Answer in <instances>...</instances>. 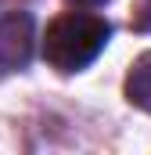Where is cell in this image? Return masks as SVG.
Wrapping results in <instances>:
<instances>
[{
    "mask_svg": "<svg viewBox=\"0 0 151 155\" xmlns=\"http://www.w3.org/2000/svg\"><path fill=\"white\" fill-rule=\"evenodd\" d=\"M112 36V25L101 18V15H90V11H69L61 18H54L47 25V36H43V58L50 69L58 72H79L86 69Z\"/></svg>",
    "mask_w": 151,
    "mask_h": 155,
    "instance_id": "1",
    "label": "cell"
},
{
    "mask_svg": "<svg viewBox=\"0 0 151 155\" xmlns=\"http://www.w3.org/2000/svg\"><path fill=\"white\" fill-rule=\"evenodd\" d=\"M33 15L7 11L0 18V72H18L33 58Z\"/></svg>",
    "mask_w": 151,
    "mask_h": 155,
    "instance_id": "2",
    "label": "cell"
},
{
    "mask_svg": "<svg viewBox=\"0 0 151 155\" xmlns=\"http://www.w3.org/2000/svg\"><path fill=\"white\" fill-rule=\"evenodd\" d=\"M126 97H130V105L151 112V51L140 54V58L130 65V76H126Z\"/></svg>",
    "mask_w": 151,
    "mask_h": 155,
    "instance_id": "3",
    "label": "cell"
},
{
    "mask_svg": "<svg viewBox=\"0 0 151 155\" xmlns=\"http://www.w3.org/2000/svg\"><path fill=\"white\" fill-rule=\"evenodd\" d=\"M72 4H79V7H101V4H108V0H72Z\"/></svg>",
    "mask_w": 151,
    "mask_h": 155,
    "instance_id": "4",
    "label": "cell"
}]
</instances>
